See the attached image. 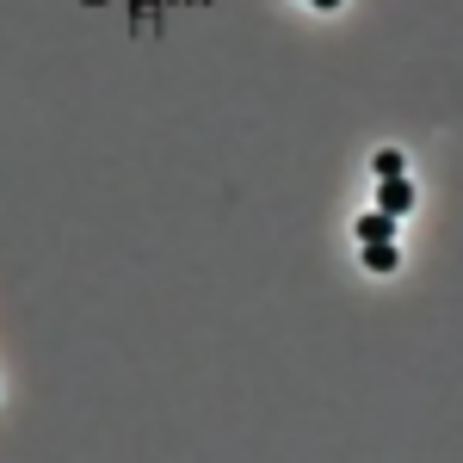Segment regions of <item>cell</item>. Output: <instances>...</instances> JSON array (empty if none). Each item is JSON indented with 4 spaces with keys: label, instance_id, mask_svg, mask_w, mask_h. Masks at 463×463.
Here are the masks:
<instances>
[{
    "label": "cell",
    "instance_id": "cell-5",
    "mask_svg": "<svg viewBox=\"0 0 463 463\" xmlns=\"http://www.w3.org/2000/svg\"><path fill=\"white\" fill-rule=\"evenodd\" d=\"M316 6H321V13H327V6H340V0H316Z\"/></svg>",
    "mask_w": 463,
    "mask_h": 463
},
{
    "label": "cell",
    "instance_id": "cell-1",
    "mask_svg": "<svg viewBox=\"0 0 463 463\" xmlns=\"http://www.w3.org/2000/svg\"><path fill=\"white\" fill-rule=\"evenodd\" d=\"M377 211H383V216H408V211H414V185H408L402 174L383 179V192H377Z\"/></svg>",
    "mask_w": 463,
    "mask_h": 463
},
{
    "label": "cell",
    "instance_id": "cell-2",
    "mask_svg": "<svg viewBox=\"0 0 463 463\" xmlns=\"http://www.w3.org/2000/svg\"><path fill=\"white\" fill-rule=\"evenodd\" d=\"M358 241H364V248H371V241H395V216H383V211L358 216Z\"/></svg>",
    "mask_w": 463,
    "mask_h": 463
},
{
    "label": "cell",
    "instance_id": "cell-3",
    "mask_svg": "<svg viewBox=\"0 0 463 463\" xmlns=\"http://www.w3.org/2000/svg\"><path fill=\"white\" fill-rule=\"evenodd\" d=\"M364 266H371V272H395V248L390 241H371V248H364Z\"/></svg>",
    "mask_w": 463,
    "mask_h": 463
},
{
    "label": "cell",
    "instance_id": "cell-4",
    "mask_svg": "<svg viewBox=\"0 0 463 463\" xmlns=\"http://www.w3.org/2000/svg\"><path fill=\"white\" fill-rule=\"evenodd\" d=\"M377 174H383V179L402 174V155H395V148H383V155H377Z\"/></svg>",
    "mask_w": 463,
    "mask_h": 463
}]
</instances>
